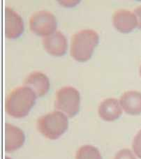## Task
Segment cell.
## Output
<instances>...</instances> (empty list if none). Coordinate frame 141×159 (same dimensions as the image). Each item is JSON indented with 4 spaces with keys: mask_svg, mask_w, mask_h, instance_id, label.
Here are the masks:
<instances>
[{
    "mask_svg": "<svg viewBox=\"0 0 141 159\" xmlns=\"http://www.w3.org/2000/svg\"><path fill=\"white\" fill-rule=\"evenodd\" d=\"M36 96L30 88L19 87L11 92L5 102V110L15 118L27 116L36 103Z\"/></svg>",
    "mask_w": 141,
    "mask_h": 159,
    "instance_id": "cell-1",
    "label": "cell"
},
{
    "mask_svg": "<svg viewBox=\"0 0 141 159\" xmlns=\"http://www.w3.org/2000/svg\"><path fill=\"white\" fill-rule=\"evenodd\" d=\"M99 41V36L93 30H83L73 35L70 55L76 61L84 62L91 58Z\"/></svg>",
    "mask_w": 141,
    "mask_h": 159,
    "instance_id": "cell-2",
    "label": "cell"
},
{
    "mask_svg": "<svg viewBox=\"0 0 141 159\" xmlns=\"http://www.w3.org/2000/svg\"><path fill=\"white\" fill-rule=\"evenodd\" d=\"M36 124L38 130L44 137L50 140H56L66 132L69 121L63 112L54 111L39 117Z\"/></svg>",
    "mask_w": 141,
    "mask_h": 159,
    "instance_id": "cell-3",
    "label": "cell"
},
{
    "mask_svg": "<svg viewBox=\"0 0 141 159\" xmlns=\"http://www.w3.org/2000/svg\"><path fill=\"white\" fill-rule=\"evenodd\" d=\"M56 109L72 118L80 110V96L78 91L72 87H64L56 93Z\"/></svg>",
    "mask_w": 141,
    "mask_h": 159,
    "instance_id": "cell-4",
    "label": "cell"
},
{
    "mask_svg": "<svg viewBox=\"0 0 141 159\" xmlns=\"http://www.w3.org/2000/svg\"><path fill=\"white\" fill-rule=\"evenodd\" d=\"M30 27L36 34L47 36L56 32L57 20L55 16L50 11H39L31 16Z\"/></svg>",
    "mask_w": 141,
    "mask_h": 159,
    "instance_id": "cell-5",
    "label": "cell"
},
{
    "mask_svg": "<svg viewBox=\"0 0 141 159\" xmlns=\"http://www.w3.org/2000/svg\"><path fill=\"white\" fill-rule=\"evenodd\" d=\"M5 36L8 39H16L24 31V22L22 17L12 8H5Z\"/></svg>",
    "mask_w": 141,
    "mask_h": 159,
    "instance_id": "cell-6",
    "label": "cell"
},
{
    "mask_svg": "<svg viewBox=\"0 0 141 159\" xmlns=\"http://www.w3.org/2000/svg\"><path fill=\"white\" fill-rule=\"evenodd\" d=\"M23 84L30 88L35 93L36 97H42L48 92L50 89V80L44 73L39 71L31 73L25 79Z\"/></svg>",
    "mask_w": 141,
    "mask_h": 159,
    "instance_id": "cell-7",
    "label": "cell"
},
{
    "mask_svg": "<svg viewBox=\"0 0 141 159\" xmlns=\"http://www.w3.org/2000/svg\"><path fill=\"white\" fill-rule=\"evenodd\" d=\"M43 45L47 52L53 56H63L67 50V39L60 31L46 36L43 39Z\"/></svg>",
    "mask_w": 141,
    "mask_h": 159,
    "instance_id": "cell-8",
    "label": "cell"
},
{
    "mask_svg": "<svg viewBox=\"0 0 141 159\" xmlns=\"http://www.w3.org/2000/svg\"><path fill=\"white\" fill-rule=\"evenodd\" d=\"M25 140L22 130L10 124H5L4 149L7 152H13L20 148Z\"/></svg>",
    "mask_w": 141,
    "mask_h": 159,
    "instance_id": "cell-9",
    "label": "cell"
},
{
    "mask_svg": "<svg viewBox=\"0 0 141 159\" xmlns=\"http://www.w3.org/2000/svg\"><path fill=\"white\" fill-rule=\"evenodd\" d=\"M112 22L116 30L122 33H129L137 26L136 16L126 9L115 11L112 15Z\"/></svg>",
    "mask_w": 141,
    "mask_h": 159,
    "instance_id": "cell-10",
    "label": "cell"
},
{
    "mask_svg": "<svg viewBox=\"0 0 141 159\" xmlns=\"http://www.w3.org/2000/svg\"><path fill=\"white\" fill-rule=\"evenodd\" d=\"M98 115L106 121H114L122 114L120 102L116 98H108L103 100L98 106Z\"/></svg>",
    "mask_w": 141,
    "mask_h": 159,
    "instance_id": "cell-11",
    "label": "cell"
},
{
    "mask_svg": "<svg viewBox=\"0 0 141 159\" xmlns=\"http://www.w3.org/2000/svg\"><path fill=\"white\" fill-rule=\"evenodd\" d=\"M120 104L123 110L130 115L141 114V92L128 91L120 98Z\"/></svg>",
    "mask_w": 141,
    "mask_h": 159,
    "instance_id": "cell-12",
    "label": "cell"
},
{
    "mask_svg": "<svg viewBox=\"0 0 141 159\" xmlns=\"http://www.w3.org/2000/svg\"><path fill=\"white\" fill-rule=\"evenodd\" d=\"M75 159H103L98 149L92 145H83L78 150Z\"/></svg>",
    "mask_w": 141,
    "mask_h": 159,
    "instance_id": "cell-13",
    "label": "cell"
},
{
    "mask_svg": "<svg viewBox=\"0 0 141 159\" xmlns=\"http://www.w3.org/2000/svg\"><path fill=\"white\" fill-rule=\"evenodd\" d=\"M132 147L135 154L141 159V130L135 136Z\"/></svg>",
    "mask_w": 141,
    "mask_h": 159,
    "instance_id": "cell-14",
    "label": "cell"
},
{
    "mask_svg": "<svg viewBox=\"0 0 141 159\" xmlns=\"http://www.w3.org/2000/svg\"><path fill=\"white\" fill-rule=\"evenodd\" d=\"M114 159H136V158L130 149H123L117 153Z\"/></svg>",
    "mask_w": 141,
    "mask_h": 159,
    "instance_id": "cell-15",
    "label": "cell"
},
{
    "mask_svg": "<svg viewBox=\"0 0 141 159\" xmlns=\"http://www.w3.org/2000/svg\"><path fill=\"white\" fill-rule=\"evenodd\" d=\"M134 15L137 20V27L141 30V5L135 8Z\"/></svg>",
    "mask_w": 141,
    "mask_h": 159,
    "instance_id": "cell-16",
    "label": "cell"
},
{
    "mask_svg": "<svg viewBox=\"0 0 141 159\" xmlns=\"http://www.w3.org/2000/svg\"><path fill=\"white\" fill-rule=\"evenodd\" d=\"M140 74L141 75V66H140Z\"/></svg>",
    "mask_w": 141,
    "mask_h": 159,
    "instance_id": "cell-17",
    "label": "cell"
}]
</instances>
